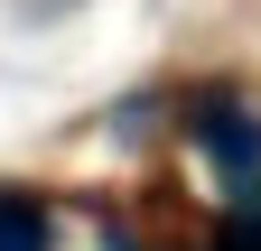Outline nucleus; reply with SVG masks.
Listing matches in <instances>:
<instances>
[{
    "label": "nucleus",
    "instance_id": "7ed1b4c3",
    "mask_svg": "<svg viewBox=\"0 0 261 251\" xmlns=\"http://www.w3.org/2000/svg\"><path fill=\"white\" fill-rule=\"evenodd\" d=\"M224 251H261V196H243L224 214Z\"/></svg>",
    "mask_w": 261,
    "mask_h": 251
},
{
    "label": "nucleus",
    "instance_id": "f03ea898",
    "mask_svg": "<svg viewBox=\"0 0 261 251\" xmlns=\"http://www.w3.org/2000/svg\"><path fill=\"white\" fill-rule=\"evenodd\" d=\"M0 251H47V214H38V196H0Z\"/></svg>",
    "mask_w": 261,
    "mask_h": 251
},
{
    "label": "nucleus",
    "instance_id": "20e7f679",
    "mask_svg": "<svg viewBox=\"0 0 261 251\" xmlns=\"http://www.w3.org/2000/svg\"><path fill=\"white\" fill-rule=\"evenodd\" d=\"M103 251H121V242H103Z\"/></svg>",
    "mask_w": 261,
    "mask_h": 251
},
{
    "label": "nucleus",
    "instance_id": "f257e3e1",
    "mask_svg": "<svg viewBox=\"0 0 261 251\" xmlns=\"http://www.w3.org/2000/svg\"><path fill=\"white\" fill-rule=\"evenodd\" d=\"M196 131H205V149H215V168L233 177V186H261V121H252V112H233V103H215L205 121H196Z\"/></svg>",
    "mask_w": 261,
    "mask_h": 251
}]
</instances>
